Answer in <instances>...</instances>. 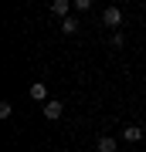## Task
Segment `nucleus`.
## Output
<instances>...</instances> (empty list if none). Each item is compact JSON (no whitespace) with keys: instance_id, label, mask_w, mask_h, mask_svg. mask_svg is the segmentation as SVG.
I'll use <instances>...</instances> for the list:
<instances>
[{"instance_id":"nucleus-1","label":"nucleus","mask_w":146,"mask_h":152,"mask_svg":"<svg viewBox=\"0 0 146 152\" xmlns=\"http://www.w3.org/2000/svg\"><path fill=\"white\" fill-rule=\"evenodd\" d=\"M102 24H105V27H119V24H122V10H119V7H105V10H102Z\"/></svg>"},{"instance_id":"nucleus-2","label":"nucleus","mask_w":146,"mask_h":152,"mask_svg":"<svg viewBox=\"0 0 146 152\" xmlns=\"http://www.w3.org/2000/svg\"><path fill=\"white\" fill-rule=\"evenodd\" d=\"M61 112H65V105H61L58 98H48V102H44V115H48L51 122H54V118H61Z\"/></svg>"},{"instance_id":"nucleus-3","label":"nucleus","mask_w":146,"mask_h":152,"mask_svg":"<svg viewBox=\"0 0 146 152\" xmlns=\"http://www.w3.org/2000/svg\"><path fill=\"white\" fill-rule=\"evenodd\" d=\"M71 7H75L71 0H51V14H54V17H68Z\"/></svg>"},{"instance_id":"nucleus-4","label":"nucleus","mask_w":146,"mask_h":152,"mask_svg":"<svg viewBox=\"0 0 146 152\" xmlns=\"http://www.w3.org/2000/svg\"><path fill=\"white\" fill-rule=\"evenodd\" d=\"M27 91H31V98H34V102H48V85H44V81H34Z\"/></svg>"},{"instance_id":"nucleus-5","label":"nucleus","mask_w":146,"mask_h":152,"mask_svg":"<svg viewBox=\"0 0 146 152\" xmlns=\"http://www.w3.org/2000/svg\"><path fill=\"white\" fill-rule=\"evenodd\" d=\"M122 139L126 142H139L143 139V129H139V125H126V129H122Z\"/></svg>"},{"instance_id":"nucleus-6","label":"nucleus","mask_w":146,"mask_h":152,"mask_svg":"<svg viewBox=\"0 0 146 152\" xmlns=\"http://www.w3.org/2000/svg\"><path fill=\"white\" fill-rule=\"evenodd\" d=\"M95 152H116V139H109V135H102L95 142Z\"/></svg>"},{"instance_id":"nucleus-7","label":"nucleus","mask_w":146,"mask_h":152,"mask_svg":"<svg viewBox=\"0 0 146 152\" xmlns=\"http://www.w3.org/2000/svg\"><path fill=\"white\" fill-rule=\"evenodd\" d=\"M61 31H65V34H78V24H75V17H61Z\"/></svg>"},{"instance_id":"nucleus-8","label":"nucleus","mask_w":146,"mask_h":152,"mask_svg":"<svg viewBox=\"0 0 146 152\" xmlns=\"http://www.w3.org/2000/svg\"><path fill=\"white\" fill-rule=\"evenodd\" d=\"M14 108H10V102H0V118H10Z\"/></svg>"},{"instance_id":"nucleus-9","label":"nucleus","mask_w":146,"mask_h":152,"mask_svg":"<svg viewBox=\"0 0 146 152\" xmlns=\"http://www.w3.org/2000/svg\"><path fill=\"white\" fill-rule=\"evenodd\" d=\"M71 4H75V10H88V7H92V0H71Z\"/></svg>"}]
</instances>
